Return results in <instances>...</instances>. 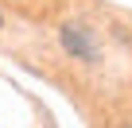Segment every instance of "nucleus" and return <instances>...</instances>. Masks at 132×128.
Wrapping results in <instances>:
<instances>
[{
	"instance_id": "nucleus-1",
	"label": "nucleus",
	"mask_w": 132,
	"mask_h": 128,
	"mask_svg": "<svg viewBox=\"0 0 132 128\" xmlns=\"http://www.w3.org/2000/svg\"><path fill=\"white\" fill-rule=\"evenodd\" d=\"M62 47L70 50L74 58H82V62H93V58H97V47H93L89 31L78 27V23H66V27H62Z\"/></svg>"
},
{
	"instance_id": "nucleus-2",
	"label": "nucleus",
	"mask_w": 132,
	"mask_h": 128,
	"mask_svg": "<svg viewBox=\"0 0 132 128\" xmlns=\"http://www.w3.org/2000/svg\"><path fill=\"white\" fill-rule=\"evenodd\" d=\"M0 27H4V16H0Z\"/></svg>"
}]
</instances>
